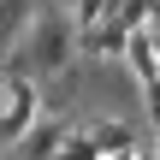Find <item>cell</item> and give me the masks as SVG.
<instances>
[{
    "instance_id": "obj_1",
    "label": "cell",
    "mask_w": 160,
    "mask_h": 160,
    "mask_svg": "<svg viewBox=\"0 0 160 160\" xmlns=\"http://www.w3.org/2000/svg\"><path fill=\"white\" fill-rule=\"evenodd\" d=\"M18 59H24V71H30L36 83L65 77V71L83 59V30H77V18H71L65 6H48V12L36 18V30H30V42L18 48Z\"/></svg>"
},
{
    "instance_id": "obj_2",
    "label": "cell",
    "mask_w": 160,
    "mask_h": 160,
    "mask_svg": "<svg viewBox=\"0 0 160 160\" xmlns=\"http://www.w3.org/2000/svg\"><path fill=\"white\" fill-rule=\"evenodd\" d=\"M42 119V83L24 71V59H6V95H0V148H18Z\"/></svg>"
},
{
    "instance_id": "obj_3",
    "label": "cell",
    "mask_w": 160,
    "mask_h": 160,
    "mask_svg": "<svg viewBox=\"0 0 160 160\" xmlns=\"http://www.w3.org/2000/svg\"><path fill=\"white\" fill-rule=\"evenodd\" d=\"M77 125L65 119V113H42L36 119V131L18 142V160H59V148H65V137H71Z\"/></svg>"
},
{
    "instance_id": "obj_4",
    "label": "cell",
    "mask_w": 160,
    "mask_h": 160,
    "mask_svg": "<svg viewBox=\"0 0 160 160\" xmlns=\"http://www.w3.org/2000/svg\"><path fill=\"white\" fill-rule=\"evenodd\" d=\"M83 131L95 137V148H101V160H125V154H137V148H142L137 125H125V119H89Z\"/></svg>"
},
{
    "instance_id": "obj_5",
    "label": "cell",
    "mask_w": 160,
    "mask_h": 160,
    "mask_svg": "<svg viewBox=\"0 0 160 160\" xmlns=\"http://www.w3.org/2000/svg\"><path fill=\"white\" fill-rule=\"evenodd\" d=\"M131 53V30L119 24V18H107V24H95V30H83V59H125Z\"/></svg>"
},
{
    "instance_id": "obj_6",
    "label": "cell",
    "mask_w": 160,
    "mask_h": 160,
    "mask_svg": "<svg viewBox=\"0 0 160 160\" xmlns=\"http://www.w3.org/2000/svg\"><path fill=\"white\" fill-rule=\"evenodd\" d=\"M125 71H131L142 89H148V83H160V36H154V30H137V36H131Z\"/></svg>"
},
{
    "instance_id": "obj_7",
    "label": "cell",
    "mask_w": 160,
    "mask_h": 160,
    "mask_svg": "<svg viewBox=\"0 0 160 160\" xmlns=\"http://www.w3.org/2000/svg\"><path fill=\"white\" fill-rule=\"evenodd\" d=\"M113 12H119V0H77V6H71L77 30H95V24H107Z\"/></svg>"
},
{
    "instance_id": "obj_8",
    "label": "cell",
    "mask_w": 160,
    "mask_h": 160,
    "mask_svg": "<svg viewBox=\"0 0 160 160\" xmlns=\"http://www.w3.org/2000/svg\"><path fill=\"white\" fill-rule=\"evenodd\" d=\"M59 160H101V148H95V137L77 125L71 137H65V148H59Z\"/></svg>"
},
{
    "instance_id": "obj_9",
    "label": "cell",
    "mask_w": 160,
    "mask_h": 160,
    "mask_svg": "<svg viewBox=\"0 0 160 160\" xmlns=\"http://www.w3.org/2000/svg\"><path fill=\"white\" fill-rule=\"evenodd\" d=\"M142 113H148V125H154V137H160V83L142 89Z\"/></svg>"
},
{
    "instance_id": "obj_10",
    "label": "cell",
    "mask_w": 160,
    "mask_h": 160,
    "mask_svg": "<svg viewBox=\"0 0 160 160\" xmlns=\"http://www.w3.org/2000/svg\"><path fill=\"white\" fill-rule=\"evenodd\" d=\"M0 95H6V65H0Z\"/></svg>"
},
{
    "instance_id": "obj_11",
    "label": "cell",
    "mask_w": 160,
    "mask_h": 160,
    "mask_svg": "<svg viewBox=\"0 0 160 160\" xmlns=\"http://www.w3.org/2000/svg\"><path fill=\"white\" fill-rule=\"evenodd\" d=\"M154 160H160V137H154Z\"/></svg>"
}]
</instances>
